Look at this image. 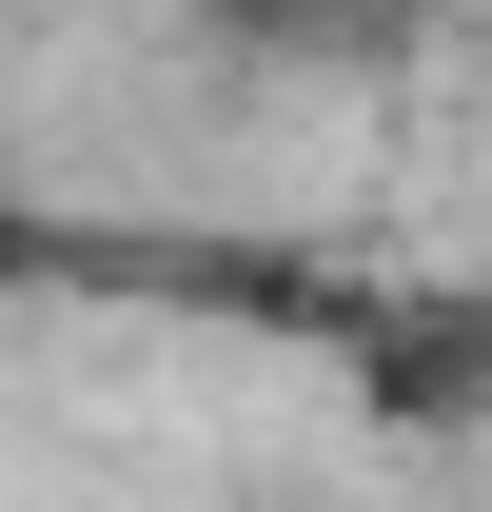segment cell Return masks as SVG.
I'll list each match as a JSON object with an SVG mask.
<instances>
[{
  "label": "cell",
  "instance_id": "4",
  "mask_svg": "<svg viewBox=\"0 0 492 512\" xmlns=\"http://www.w3.org/2000/svg\"><path fill=\"white\" fill-rule=\"evenodd\" d=\"M453 40H473V79H492V0H453Z\"/></svg>",
  "mask_w": 492,
  "mask_h": 512
},
{
  "label": "cell",
  "instance_id": "2",
  "mask_svg": "<svg viewBox=\"0 0 492 512\" xmlns=\"http://www.w3.org/2000/svg\"><path fill=\"white\" fill-rule=\"evenodd\" d=\"M453 0H197V40H237V60H414Z\"/></svg>",
  "mask_w": 492,
  "mask_h": 512
},
{
  "label": "cell",
  "instance_id": "1",
  "mask_svg": "<svg viewBox=\"0 0 492 512\" xmlns=\"http://www.w3.org/2000/svg\"><path fill=\"white\" fill-rule=\"evenodd\" d=\"M355 394L394 434H492V296H374L355 316Z\"/></svg>",
  "mask_w": 492,
  "mask_h": 512
},
{
  "label": "cell",
  "instance_id": "3",
  "mask_svg": "<svg viewBox=\"0 0 492 512\" xmlns=\"http://www.w3.org/2000/svg\"><path fill=\"white\" fill-rule=\"evenodd\" d=\"M40 276H60V217H40V197H0V296H40Z\"/></svg>",
  "mask_w": 492,
  "mask_h": 512
}]
</instances>
